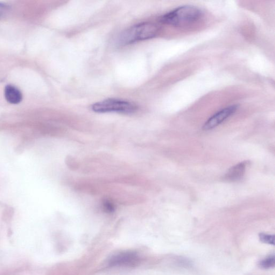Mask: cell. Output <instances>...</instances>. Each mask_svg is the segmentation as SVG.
Listing matches in <instances>:
<instances>
[{
  "instance_id": "cell-1",
  "label": "cell",
  "mask_w": 275,
  "mask_h": 275,
  "mask_svg": "<svg viewBox=\"0 0 275 275\" xmlns=\"http://www.w3.org/2000/svg\"><path fill=\"white\" fill-rule=\"evenodd\" d=\"M202 15L201 9L193 5H183L165 14L161 18L162 23L173 26L193 23Z\"/></svg>"
},
{
  "instance_id": "cell-2",
  "label": "cell",
  "mask_w": 275,
  "mask_h": 275,
  "mask_svg": "<svg viewBox=\"0 0 275 275\" xmlns=\"http://www.w3.org/2000/svg\"><path fill=\"white\" fill-rule=\"evenodd\" d=\"M159 31V28L156 24L150 22L140 23L124 31L119 37V43L126 45L151 39L156 37Z\"/></svg>"
},
{
  "instance_id": "cell-3",
  "label": "cell",
  "mask_w": 275,
  "mask_h": 275,
  "mask_svg": "<svg viewBox=\"0 0 275 275\" xmlns=\"http://www.w3.org/2000/svg\"><path fill=\"white\" fill-rule=\"evenodd\" d=\"M137 109L136 105L130 102L114 98L96 103L91 107V109L97 113L117 112L125 114H132Z\"/></svg>"
},
{
  "instance_id": "cell-4",
  "label": "cell",
  "mask_w": 275,
  "mask_h": 275,
  "mask_svg": "<svg viewBox=\"0 0 275 275\" xmlns=\"http://www.w3.org/2000/svg\"><path fill=\"white\" fill-rule=\"evenodd\" d=\"M140 260V257L136 252L124 251L112 256L108 261V265L111 267H134L139 264Z\"/></svg>"
},
{
  "instance_id": "cell-5",
  "label": "cell",
  "mask_w": 275,
  "mask_h": 275,
  "mask_svg": "<svg viewBox=\"0 0 275 275\" xmlns=\"http://www.w3.org/2000/svg\"><path fill=\"white\" fill-rule=\"evenodd\" d=\"M238 108V105H233L217 112L204 124L203 129L210 130L216 128L224 122L225 120L234 115Z\"/></svg>"
},
{
  "instance_id": "cell-6",
  "label": "cell",
  "mask_w": 275,
  "mask_h": 275,
  "mask_svg": "<svg viewBox=\"0 0 275 275\" xmlns=\"http://www.w3.org/2000/svg\"><path fill=\"white\" fill-rule=\"evenodd\" d=\"M247 164H248L247 162H243V163L232 167L225 175L224 180L230 182L241 180L244 175Z\"/></svg>"
},
{
  "instance_id": "cell-7",
  "label": "cell",
  "mask_w": 275,
  "mask_h": 275,
  "mask_svg": "<svg viewBox=\"0 0 275 275\" xmlns=\"http://www.w3.org/2000/svg\"><path fill=\"white\" fill-rule=\"evenodd\" d=\"M4 96L7 102L17 104L22 100V94L15 86L12 85L6 86L4 89Z\"/></svg>"
},
{
  "instance_id": "cell-8",
  "label": "cell",
  "mask_w": 275,
  "mask_h": 275,
  "mask_svg": "<svg viewBox=\"0 0 275 275\" xmlns=\"http://www.w3.org/2000/svg\"><path fill=\"white\" fill-rule=\"evenodd\" d=\"M275 258L274 256H272L267 258L260 263V266L264 269H270L275 266Z\"/></svg>"
},
{
  "instance_id": "cell-9",
  "label": "cell",
  "mask_w": 275,
  "mask_h": 275,
  "mask_svg": "<svg viewBox=\"0 0 275 275\" xmlns=\"http://www.w3.org/2000/svg\"><path fill=\"white\" fill-rule=\"evenodd\" d=\"M260 241L262 242L274 245L275 236L274 235H266L265 234H262L260 235Z\"/></svg>"
},
{
  "instance_id": "cell-10",
  "label": "cell",
  "mask_w": 275,
  "mask_h": 275,
  "mask_svg": "<svg viewBox=\"0 0 275 275\" xmlns=\"http://www.w3.org/2000/svg\"><path fill=\"white\" fill-rule=\"evenodd\" d=\"M103 208L107 213L114 212L115 210L114 204L109 201H105L103 203Z\"/></svg>"
},
{
  "instance_id": "cell-11",
  "label": "cell",
  "mask_w": 275,
  "mask_h": 275,
  "mask_svg": "<svg viewBox=\"0 0 275 275\" xmlns=\"http://www.w3.org/2000/svg\"><path fill=\"white\" fill-rule=\"evenodd\" d=\"M6 9V5L0 2V17L3 15Z\"/></svg>"
}]
</instances>
